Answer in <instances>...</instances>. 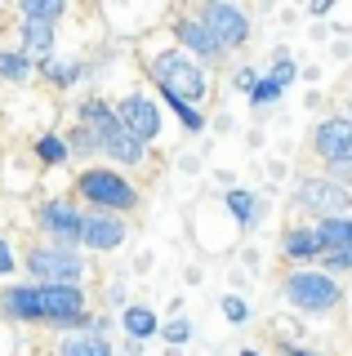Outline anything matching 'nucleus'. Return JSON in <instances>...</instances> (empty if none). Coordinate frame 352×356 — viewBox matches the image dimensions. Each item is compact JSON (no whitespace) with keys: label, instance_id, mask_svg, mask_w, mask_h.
Wrapping results in <instances>:
<instances>
[{"label":"nucleus","instance_id":"f257e3e1","mask_svg":"<svg viewBox=\"0 0 352 356\" xmlns=\"http://www.w3.org/2000/svg\"><path fill=\"white\" fill-rule=\"evenodd\" d=\"M147 72H152V81H157L161 94H179L183 103H201L205 98V89H210V81H205V67L201 58H192L188 49H157L147 58Z\"/></svg>","mask_w":352,"mask_h":356},{"label":"nucleus","instance_id":"f03ea898","mask_svg":"<svg viewBox=\"0 0 352 356\" xmlns=\"http://www.w3.org/2000/svg\"><path fill=\"white\" fill-rule=\"evenodd\" d=\"M76 196L90 209H107V214H129L138 209V187L125 174L107 170V165H90L85 174H76Z\"/></svg>","mask_w":352,"mask_h":356},{"label":"nucleus","instance_id":"7ed1b4c3","mask_svg":"<svg viewBox=\"0 0 352 356\" xmlns=\"http://www.w3.org/2000/svg\"><path fill=\"white\" fill-rule=\"evenodd\" d=\"M281 298L290 307L299 312H312V316H321V312H335L344 303V281L339 276H330L326 267L317 272V267H303V272H290L281 285Z\"/></svg>","mask_w":352,"mask_h":356},{"label":"nucleus","instance_id":"20e7f679","mask_svg":"<svg viewBox=\"0 0 352 356\" xmlns=\"http://www.w3.org/2000/svg\"><path fill=\"white\" fill-rule=\"evenodd\" d=\"M23 267L36 285H85V276H90L85 254L67 250V245H31Z\"/></svg>","mask_w":352,"mask_h":356},{"label":"nucleus","instance_id":"39448f33","mask_svg":"<svg viewBox=\"0 0 352 356\" xmlns=\"http://www.w3.org/2000/svg\"><path fill=\"white\" fill-rule=\"evenodd\" d=\"M294 200H299V209L317 214V222H321V218H352L348 214V209H352V192L339 183L335 174H307V178H299Z\"/></svg>","mask_w":352,"mask_h":356},{"label":"nucleus","instance_id":"423d86ee","mask_svg":"<svg viewBox=\"0 0 352 356\" xmlns=\"http://www.w3.org/2000/svg\"><path fill=\"white\" fill-rule=\"evenodd\" d=\"M36 227L49 236V245H67L76 250L85 236V209H76V200H40Z\"/></svg>","mask_w":352,"mask_h":356},{"label":"nucleus","instance_id":"0eeeda50","mask_svg":"<svg viewBox=\"0 0 352 356\" xmlns=\"http://www.w3.org/2000/svg\"><path fill=\"white\" fill-rule=\"evenodd\" d=\"M196 14L205 18V27L218 36V44H223L227 54L232 49H241V44L250 40V14L241 5H227V0H205V5H196Z\"/></svg>","mask_w":352,"mask_h":356},{"label":"nucleus","instance_id":"6e6552de","mask_svg":"<svg viewBox=\"0 0 352 356\" xmlns=\"http://www.w3.org/2000/svg\"><path fill=\"white\" fill-rule=\"evenodd\" d=\"M312 156L326 161V165H335V170L352 165V120L348 116L321 120V125L312 129Z\"/></svg>","mask_w":352,"mask_h":356},{"label":"nucleus","instance_id":"1a4fd4ad","mask_svg":"<svg viewBox=\"0 0 352 356\" xmlns=\"http://www.w3.org/2000/svg\"><path fill=\"white\" fill-rule=\"evenodd\" d=\"M0 312L18 325H49V312H45V289L36 281L31 285H5L0 289Z\"/></svg>","mask_w":352,"mask_h":356},{"label":"nucleus","instance_id":"9d476101","mask_svg":"<svg viewBox=\"0 0 352 356\" xmlns=\"http://www.w3.org/2000/svg\"><path fill=\"white\" fill-rule=\"evenodd\" d=\"M174 40H179V49H188L192 58H201V63H218V58H227V49L218 44V36H214L210 27H205V18L196 14V9L174 22Z\"/></svg>","mask_w":352,"mask_h":356},{"label":"nucleus","instance_id":"9b49d317","mask_svg":"<svg viewBox=\"0 0 352 356\" xmlns=\"http://www.w3.org/2000/svg\"><path fill=\"white\" fill-rule=\"evenodd\" d=\"M116 116H120V125L134 134L138 143L161 138V111H157V103H152L147 94H125L116 103Z\"/></svg>","mask_w":352,"mask_h":356},{"label":"nucleus","instance_id":"f8f14e48","mask_svg":"<svg viewBox=\"0 0 352 356\" xmlns=\"http://www.w3.org/2000/svg\"><path fill=\"white\" fill-rule=\"evenodd\" d=\"M125 236H129V227H125V218H120V214H107V209H85V236H81L85 250H98V254L120 250Z\"/></svg>","mask_w":352,"mask_h":356},{"label":"nucleus","instance_id":"ddd939ff","mask_svg":"<svg viewBox=\"0 0 352 356\" xmlns=\"http://www.w3.org/2000/svg\"><path fill=\"white\" fill-rule=\"evenodd\" d=\"M103 156H107L112 165H125V170H134V165H143V156H147V143H138L134 134L120 125V129H112V134L103 138Z\"/></svg>","mask_w":352,"mask_h":356},{"label":"nucleus","instance_id":"4468645a","mask_svg":"<svg viewBox=\"0 0 352 356\" xmlns=\"http://www.w3.org/2000/svg\"><path fill=\"white\" fill-rule=\"evenodd\" d=\"M281 254H285V259H294V263H317V259H326L321 241H317V227H290V232L281 236Z\"/></svg>","mask_w":352,"mask_h":356},{"label":"nucleus","instance_id":"2eb2a0df","mask_svg":"<svg viewBox=\"0 0 352 356\" xmlns=\"http://www.w3.org/2000/svg\"><path fill=\"white\" fill-rule=\"evenodd\" d=\"M54 356H116L112 343L103 339V334H63L58 343H54Z\"/></svg>","mask_w":352,"mask_h":356},{"label":"nucleus","instance_id":"dca6fc26","mask_svg":"<svg viewBox=\"0 0 352 356\" xmlns=\"http://www.w3.org/2000/svg\"><path fill=\"white\" fill-rule=\"evenodd\" d=\"M18 36H23V54H27V58L49 63V54H54V22H31V18H23Z\"/></svg>","mask_w":352,"mask_h":356},{"label":"nucleus","instance_id":"f3484780","mask_svg":"<svg viewBox=\"0 0 352 356\" xmlns=\"http://www.w3.org/2000/svg\"><path fill=\"white\" fill-rule=\"evenodd\" d=\"M36 58H27L23 49H0V81H9V85H27L31 76H36Z\"/></svg>","mask_w":352,"mask_h":356},{"label":"nucleus","instance_id":"a211bd4d","mask_svg":"<svg viewBox=\"0 0 352 356\" xmlns=\"http://www.w3.org/2000/svg\"><path fill=\"white\" fill-rule=\"evenodd\" d=\"M317 241H321L326 254L348 250V241H352V218H321V222H317Z\"/></svg>","mask_w":352,"mask_h":356},{"label":"nucleus","instance_id":"6ab92c4d","mask_svg":"<svg viewBox=\"0 0 352 356\" xmlns=\"http://www.w3.org/2000/svg\"><path fill=\"white\" fill-rule=\"evenodd\" d=\"M120 325H125V334L129 339H152V334L161 330V321H157V312L152 307H143V303H134V307H125V316H120Z\"/></svg>","mask_w":352,"mask_h":356},{"label":"nucleus","instance_id":"aec40b11","mask_svg":"<svg viewBox=\"0 0 352 356\" xmlns=\"http://www.w3.org/2000/svg\"><path fill=\"white\" fill-rule=\"evenodd\" d=\"M40 76H45L49 85L67 89V85H76V81L85 76V67L76 63V58H49V63H40Z\"/></svg>","mask_w":352,"mask_h":356},{"label":"nucleus","instance_id":"412c9836","mask_svg":"<svg viewBox=\"0 0 352 356\" xmlns=\"http://www.w3.org/2000/svg\"><path fill=\"white\" fill-rule=\"evenodd\" d=\"M67 147H72V156H81V161H90V156H103V143H98V134L94 129H85V125H72L67 134Z\"/></svg>","mask_w":352,"mask_h":356},{"label":"nucleus","instance_id":"4be33fe9","mask_svg":"<svg viewBox=\"0 0 352 356\" xmlns=\"http://www.w3.org/2000/svg\"><path fill=\"white\" fill-rule=\"evenodd\" d=\"M227 209H232V218L241 222V227H250V222H259V200L250 196V192H241V187H232V192H227Z\"/></svg>","mask_w":352,"mask_h":356},{"label":"nucleus","instance_id":"5701e85b","mask_svg":"<svg viewBox=\"0 0 352 356\" xmlns=\"http://www.w3.org/2000/svg\"><path fill=\"white\" fill-rule=\"evenodd\" d=\"M67 14V5H58V0H27V5H18V18H31V22H58Z\"/></svg>","mask_w":352,"mask_h":356},{"label":"nucleus","instance_id":"b1692460","mask_svg":"<svg viewBox=\"0 0 352 356\" xmlns=\"http://www.w3.org/2000/svg\"><path fill=\"white\" fill-rule=\"evenodd\" d=\"M36 156H40L45 165H63V161L72 156V147H67V138H63V134H40Z\"/></svg>","mask_w":352,"mask_h":356},{"label":"nucleus","instance_id":"393cba45","mask_svg":"<svg viewBox=\"0 0 352 356\" xmlns=\"http://www.w3.org/2000/svg\"><path fill=\"white\" fill-rule=\"evenodd\" d=\"M161 98L170 103V111H174V116H179L183 125H188V134H201V129H205V116H201V111H196L192 103H183L179 94H161Z\"/></svg>","mask_w":352,"mask_h":356},{"label":"nucleus","instance_id":"a878e982","mask_svg":"<svg viewBox=\"0 0 352 356\" xmlns=\"http://www.w3.org/2000/svg\"><path fill=\"white\" fill-rule=\"evenodd\" d=\"M281 81H277V76H263V81L255 85V94H250V103H255V107H272V103H277V98H281Z\"/></svg>","mask_w":352,"mask_h":356},{"label":"nucleus","instance_id":"bb28decb","mask_svg":"<svg viewBox=\"0 0 352 356\" xmlns=\"http://www.w3.org/2000/svg\"><path fill=\"white\" fill-rule=\"evenodd\" d=\"M161 339L170 343V348L188 343V339H192V321H188V316H174V321H165V325H161Z\"/></svg>","mask_w":352,"mask_h":356},{"label":"nucleus","instance_id":"cd10ccee","mask_svg":"<svg viewBox=\"0 0 352 356\" xmlns=\"http://www.w3.org/2000/svg\"><path fill=\"white\" fill-rule=\"evenodd\" d=\"M218 307H223V316L232 321V325H246V321H250V303H246L241 294H227V298H223Z\"/></svg>","mask_w":352,"mask_h":356},{"label":"nucleus","instance_id":"c85d7f7f","mask_svg":"<svg viewBox=\"0 0 352 356\" xmlns=\"http://www.w3.org/2000/svg\"><path fill=\"white\" fill-rule=\"evenodd\" d=\"M326 272L330 276H339V272H352V241H348V250H339V254H326Z\"/></svg>","mask_w":352,"mask_h":356},{"label":"nucleus","instance_id":"c756f323","mask_svg":"<svg viewBox=\"0 0 352 356\" xmlns=\"http://www.w3.org/2000/svg\"><path fill=\"white\" fill-rule=\"evenodd\" d=\"M259 81H263V76L255 72V67H241V72L232 76V85H237V89H246V94H255V85H259Z\"/></svg>","mask_w":352,"mask_h":356},{"label":"nucleus","instance_id":"7c9ffc66","mask_svg":"<svg viewBox=\"0 0 352 356\" xmlns=\"http://www.w3.org/2000/svg\"><path fill=\"white\" fill-rule=\"evenodd\" d=\"M14 267H18V259H14V250H9V241L0 236V281H5V276H14Z\"/></svg>","mask_w":352,"mask_h":356},{"label":"nucleus","instance_id":"2f4dec72","mask_svg":"<svg viewBox=\"0 0 352 356\" xmlns=\"http://www.w3.org/2000/svg\"><path fill=\"white\" fill-rule=\"evenodd\" d=\"M125 356H143V343H138V339H129V343H125Z\"/></svg>","mask_w":352,"mask_h":356},{"label":"nucleus","instance_id":"473e14b6","mask_svg":"<svg viewBox=\"0 0 352 356\" xmlns=\"http://www.w3.org/2000/svg\"><path fill=\"white\" fill-rule=\"evenodd\" d=\"M285 352H290V356H312V352H307V348H285Z\"/></svg>","mask_w":352,"mask_h":356},{"label":"nucleus","instance_id":"72a5a7b5","mask_svg":"<svg viewBox=\"0 0 352 356\" xmlns=\"http://www.w3.org/2000/svg\"><path fill=\"white\" fill-rule=\"evenodd\" d=\"M241 356H263V352H255V348H241Z\"/></svg>","mask_w":352,"mask_h":356},{"label":"nucleus","instance_id":"f704fd0d","mask_svg":"<svg viewBox=\"0 0 352 356\" xmlns=\"http://www.w3.org/2000/svg\"><path fill=\"white\" fill-rule=\"evenodd\" d=\"M344 107H348V120H352V89H348V103Z\"/></svg>","mask_w":352,"mask_h":356}]
</instances>
